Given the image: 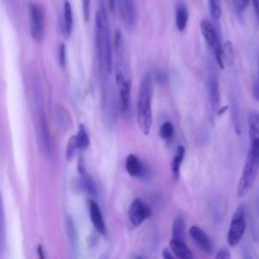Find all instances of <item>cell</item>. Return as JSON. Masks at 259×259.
Returning a JSON list of instances; mask_svg holds the SVG:
<instances>
[{
  "mask_svg": "<svg viewBox=\"0 0 259 259\" xmlns=\"http://www.w3.org/2000/svg\"><path fill=\"white\" fill-rule=\"evenodd\" d=\"M37 255H38V259H46V255H45V252H44V249H42V246L41 245H38L37 246Z\"/></svg>",
  "mask_w": 259,
  "mask_h": 259,
  "instance_id": "obj_35",
  "label": "cell"
},
{
  "mask_svg": "<svg viewBox=\"0 0 259 259\" xmlns=\"http://www.w3.org/2000/svg\"><path fill=\"white\" fill-rule=\"evenodd\" d=\"M152 99H153V77L147 73L140 84L138 104H137V121L140 130L144 135H149L152 123Z\"/></svg>",
  "mask_w": 259,
  "mask_h": 259,
  "instance_id": "obj_3",
  "label": "cell"
},
{
  "mask_svg": "<svg viewBox=\"0 0 259 259\" xmlns=\"http://www.w3.org/2000/svg\"><path fill=\"white\" fill-rule=\"evenodd\" d=\"M59 56H60V63L64 67L66 64V48L64 45H62L60 47V55Z\"/></svg>",
  "mask_w": 259,
  "mask_h": 259,
  "instance_id": "obj_32",
  "label": "cell"
},
{
  "mask_svg": "<svg viewBox=\"0 0 259 259\" xmlns=\"http://www.w3.org/2000/svg\"><path fill=\"white\" fill-rule=\"evenodd\" d=\"M125 170L133 177H142L145 173V167L138 156L130 154L125 159Z\"/></svg>",
  "mask_w": 259,
  "mask_h": 259,
  "instance_id": "obj_14",
  "label": "cell"
},
{
  "mask_svg": "<svg viewBox=\"0 0 259 259\" xmlns=\"http://www.w3.org/2000/svg\"><path fill=\"white\" fill-rule=\"evenodd\" d=\"M55 111H56V120L59 123V125L63 128H68L71 124V119L66 108L58 105L56 106Z\"/></svg>",
  "mask_w": 259,
  "mask_h": 259,
  "instance_id": "obj_24",
  "label": "cell"
},
{
  "mask_svg": "<svg viewBox=\"0 0 259 259\" xmlns=\"http://www.w3.org/2000/svg\"><path fill=\"white\" fill-rule=\"evenodd\" d=\"M232 115H233V124L235 132L237 135L241 134V121H240V113H239V104H238V99L235 97L232 98Z\"/></svg>",
  "mask_w": 259,
  "mask_h": 259,
  "instance_id": "obj_26",
  "label": "cell"
},
{
  "mask_svg": "<svg viewBox=\"0 0 259 259\" xmlns=\"http://www.w3.org/2000/svg\"><path fill=\"white\" fill-rule=\"evenodd\" d=\"M73 29V10L68 0L64 1L63 17H62V31L65 36H70Z\"/></svg>",
  "mask_w": 259,
  "mask_h": 259,
  "instance_id": "obj_16",
  "label": "cell"
},
{
  "mask_svg": "<svg viewBox=\"0 0 259 259\" xmlns=\"http://www.w3.org/2000/svg\"><path fill=\"white\" fill-rule=\"evenodd\" d=\"M149 217H151V209L140 198H136L128 209V219L133 227L137 228L142 225Z\"/></svg>",
  "mask_w": 259,
  "mask_h": 259,
  "instance_id": "obj_10",
  "label": "cell"
},
{
  "mask_svg": "<svg viewBox=\"0 0 259 259\" xmlns=\"http://www.w3.org/2000/svg\"><path fill=\"white\" fill-rule=\"evenodd\" d=\"M189 235L192 238V240L195 242V244L205 253H210L212 250V246L210 243V240L208 239L207 235L204 233V231L197 227V226H191L189 229Z\"/></svg>",
  "mask_w": 259,
  "mask_h": 259,
  "instance_id": "obj_12",
  "label": "cell"
},
{
  "mask_svg": "<svg viewBox=\"0 0 259 259\" xmlns=\"http://www.w3.org/2000/svg\"><path fill=\"white\" fill-rule=\"evenodd\" d=\"M114 2H115V0H108L109 8H110L111 11H114V10H115V9H114Z\"/></svg>",
  "mask_w": 259,
  "mask_h": 259,
  "instance_id": "obj_38",
  "label": "cell"
},
{
  "mask_svg": "<svg viewBox=\"0 0 259 259\" xmlns=\"http://www.w3.org/2000/svg\"><path fill=\"white\" fill-rule=\"evenodd\" d=\"M67 233H68V238L70 241L71 249L73 253H77V248H78V237H77V232L75 229L74 222L71 220V218L67 219Z\"/></svg>",
  "mask_w": 259,
  "mask_h": 259,
  "instance_id": "obj_22",
  "label": "cell"
},
{
  "mask_svg": "<svg viewBox=\"0 0 259 259\" xmlns=\"http://www.w3.org/2000/svg\"><path fill=\"white\" fill-rule=\"evenodd\" d=\"M207 90H208V98L210 103V108L212 112H217L220 108L221 104V94H220V83L218 72L214 68V65L211 61L208 62V69H207Z\"/></svg>",
  "mask_w": 259,
  "mask_h": 259,
  "instance_id": "obj_9",
  "label": "cell"
},
{
  "mask_svg": "<svg viewBox=\"0 0 259 259\" xmlns=\"http://www.w3.org/2000/svg\"><path fill=\"white\" fill-rule=\"evenodd\" d=\"M184 230L185 224L183 218L181 215L176 217L172 224V239L184 241Z\"/></svg>",
  "mask_w": 259,
  "mask_h": 259,
  "instance_id": "obj_20",
  "label": "cell"
},
{
  "mask_svg": "<svg viewBox=\"0 0 259 259\" xmlns=\"http://www.w3.org/2000/svg\"><path fill=\"white\" fill-rule=\"evenodd\" d=\"M215 259H231V254L227 249H221L217 253Z\"/></svg>",
  "mask_w": 259,
  "mask_h": 259,
  "instance_id": "obj_31",
  "label": "cell"
},
{
  "mask_svg": "<svg viewBox=\"0 0 259 259\" xmlns=\"http://www.w3.org/2000/svg\"><path fill=\"white\" fill-rule=\"evenodd\" d=\"M162 257L163 259H175L174 256L172 255V253L168 250V249H164L162 252Z\"/></svg>",
  "mask_w": 259,
  "mask_h": 259,
  "instance_id": "obj_34",
  "label": "cell"
},
{
  "mask_svg": "<svg viewBox=\"0 0 259 259\" xmlns=\"http://www.w3.org/2000/svg\"><path fill=\"white\" fill-rule=\"evenodd\" d=\"M249 1H250V0H239V6H240L241 11L248 5Z\"/></svg>",
  "mask_w": 259,
  "mask_h": 259,
  "instance_id": "obj_36",
  "label": "cell"
},
{
  "mask_svg": "<svg viewBox=\"0 0 259 259\" xmlns=\"http://www.w3.org/2000/svg\"><path fill=\"white\" fill-rule=\"evenodd\" d=\"M246 229V219H245V208L243 205H240L231 221L230 228L228 231L227 241L231 247L238 245L245 233Z\"/></svg>",
  "mask_w": 259,
  "mask_h": 259,
  "instance_id": "obj_7",
  "label": "cell"
},
{
  "mask_svg": "<svg viewBox=\"0 0 259 259\" xmlns=\"http://www.w3.org/2000/svg\"><path fill=\"white\" fill-rule=\"evenodd\" d=\"M89 215H90V220H91V223H92L94 229L100 235H105L106 227H105V223H104L100 207L93 200L89 201Z\"/></svg>",
  "mask_w": 259,
  "mask_h": 259,
  "instance_id": "obj_13",
  "label": "cell"
},
{
  "mask_svg": "<svg viewBox=\"0 0 259 259\" xmlns=\"http://www.w3.org/2000/svg\"><path fill=\"white\" fill-rule=\"evenodd\" d=\"M188 22V9L183 2H179L175 8V23L179 31H184Z\"/></svg>",
  "mask_w": 259,
  "mask_h": 259,
  "instance_id": "obj_18",
  "label": "cell"
},
{
  "mask_svg": "<svg viewBox=\"0 0 259 259\" xmlns=\"http://www.w3.org/2000/svg\"><path fill=\"white\" fill-rule=\"evenodd\" d=\"M170 249L178 259H196L184 241L172 239L170 241Z\"/></svg>",
  "mask_w": 259,
  "mask_h": 259,
  "instance_id": "obj_15",
  "label": "cell"
},
{
  "mask_svg": "<svg viewBox=\"0 0 259 259\" xmlns=\"http://www.w3.org/2000/svg\"><path fill=\"white\" fill-rule=\"evenodd\" d=\"M249 138L251 145L259 147V112L252 111L248 118Z\"/></svg>",
  "mask_w": 259,
  "mask_h": 259,
  "instance_id": "obj_17",
  "label": "cell"
},
{
  "mask_svg": "<svg viewBox=\"0 0 259 259\" xmlns=\"http://www.w3.org/2000/svg\"><path fill=\"white\" fill-rule=\"evenodd\" d=\"M114 67L115 81L118 88L119 108L120 112L126 116L130 112L131 105L132 78L123 37L119 30H116L114 35Z\"/></svg>",
  "mask_w": 259,
  "mask_h": 259,
  "instance_id": "obj_2",
  "label": "cell"
},
{
  "mask_svg": "<svg viewBox=\"0 0 259 259\" xmlns=\"http://www.w3.org/2000/svg\"><path fill=\"white\" fill-rule=\"evenodd\" d=\"M259 172V147L250 145L241 178L238 183L237 194L240 197L245 196L251 189Z\"/></svg>",
  "mask_w": 259,
  "mask_h": 259,
  "instance_id": "obj_4",
  "label": "cell"
},
{
  "mask_svg": "<svg viewBox=\"0 0 259 259\" xmlns=\"http://www.w3.org/2000/svg\"><path fill=\"white\" fill-rule=\"evenodd\" d=\"M252 93H253L254 98L259 101V77L256 80H254V82H253Z\"/></svg>",
  "mask_w": 259,
  "mask_h": 259,
  "instance_id": "obj_30",
  "label": "cell"
},
{
  "mask_svg": "<svg viewBox=\"0 0 259 259\" xmlns=\"http://www.w3.org/2000/svg\"><path fill=\"white\" fill-rule=\"evenodd\" d=\"M81 2H82L84 19L87 21L89 19V13H90V0H81Z\"/></svg>",
  "mask_w": 259,
  "mask_h": 259,
  "instance_id": "obj_29",
  "label": "cell"
},
{
  "mask_svg": "<svg viewBox=\"0 0 259 259\" xmlns=\"http://www.w3.org/2000/svg\"><path fill=\"white\" fill-rule=\"evenodd\" d=\"M184 156H185V148L183 146H178L171 163V173H172V178L174 180H177L180 176V167L184 159Z\"/></svg>",
  "mask_w": 259,
  "mask_h": 259,
  "instance_id": "obj_19",
  "label": "cell"
},
{
  "mask_svg": "<svg viewBox=\"0 0 259 259\" xmlns=\"http://www.w3.org/2000/svg\"><path fill=\"white\" fill-rule=\"evenodd\" d=\"M253 2V7H254V12L257 21L259 22V0H252Z\"/></svg>",
  "mask_w": 259,
  "mask_h": 259,
  "instance_id": "obj_33",
  "label": "cell"
},
{
  "mask_svg": "<svg viewBox=\"0 0 259 259\" xmlns=\"http://www.w3.org/2000/svg\"><path fill=\"white\" fill-rule=\"evenodd\" d=\"M200 30L207 47L213 54L218 66L224 69V49L213 24L207 19H202L200 22Z\"/></svg>",
  "mask_w": 259,
  "mask_h": 259,
  "instance_id": "obj_5",
  "label": "cell"
},
{
  "mask_svg": "<svg viewBox=\"0 0 259 259\" xmlns=\"http://www.w3.org/2000/svg\"><path fill=\"white\" fill-rule=\"evenodd\" d=\"M79 187H80V189H82L84 192H86L88 194H91V195H95L96 194L95 182H94V180L90 176L86 175V173L83 174L82 177L80 178V180H79Z\"/></svg>",
  "mask_w": 259,
  "mask_h": 259,
  "instance_id": "obj_23",
  "label": "cell"
},
{
  "mask_svg": "<svg viewBox=\"0 0 259 259\" xmlns=\"http://www.w3.org/2000/svg\"><path fill=\"white\" fill-rule=\"evenodd\" d=\"M115 8L124 27L128 30L134 29L137 23V7L135 0H115L114 9Z\"/></svg>",
  "mask_w": 259,
  "mask_h": 259,
  "instance_id": "obj_8",
  "label": "cell"
},
{
  "mask_svg": "<svg viewBox=\"0 0 259 259\" xmlns=\"http://www.w3.org/2000/svg\"><path fill=\"white\" fill-rule=\"evenodd\" d=\"M37 132H38V141H39V146H40L41 152L46 156H51L52 140H51V134H50L48 121H47V118L44 113H40L38 115Z\"/></svg>",
  "mask_w": 259,
  "mask_h": 259,
  "instance_id": "obj_11",
  "label": "cell"
},
{
  "mask_svg": "<svg viewBox=\"0 0 259 259\" xmlns=\"http://www.w3.org/2000/svg\"><path fill=\"white\" fill-rule=\"evenodd\" d=\"M28 19L31 37L36 42H40L45 35V11L41 5L30 2L28 5Z\"/></svg>",
  "mask_w": 259,
  "mask_h": 259,
  "instance_id": "obj_6",
  "label": "cell"
},
{
  "mask_svg": "<svg viewBox=\"0 0 259 259\" xmlns=\"http://www.w3.org/2000/svg\"><path fill=\"white\" fill-rule=\"evenodd\" d=\"M136 259H144V258H143V257H141V256H139V257H137Z\"/></svg>",
  "mask_w": 259,
  "mask_h": 259,
  "instance_id": "obj_39",
  "label": "cell"
},
{
  "mask_svg": "<svg viewBox=\"0 0 259 259\" xmlns=\"http://www.w3.org/2000/svg\"><path fill=\"white\" fill-rule=\"evenodd\" d=\"M243 259H253L251 254L247 251V250H244L243 251Z\"/></svg>",
  "mask_w": 259,
  "mask_h": 259,
  "instance_id": "obj_37",
  "label": "cell"
},
{
  "mask_svg": "<svg viewBox=\"0 0 259 259\" xmlns=\"http://www.w3.org/2000/svg\"><path fill=\"white\" fill-rule=\"evenodd\" d=\"M95 49L101 81H106L113 69V51L107 12L103 5L95 14Z\"/></svg>",
  "mask_w": 259,
  "mask_h": 259,
  "instance_id": "obj_1",
  "label": "cell"
},
{
  "mask_svg": "<svg viewBox=\"0 0 259 259\" xmlns=\"http://www.w3.org/2000/svg\"><path fill=\"white\" fill-rule=\"evenodd\" d=\"M174 135V127L173 124L170 121H165L162 123L161 127H160V136L163 140L168 141L170 139H172Z\"/></svg>",
  "mask_w": 259,
  "mask_h": 259,
  "instance_id": "obj_27",
  "label": "cell"
},
{
  "mask_svg": "<svg viewBox=\"0 0 259 259\" xmlns=\"http://www.w3.org/2000/svg\"><path fill=\"white\" fill-rule=\"evenodd\" d=\"M209 3V11L211 18L213 20H219L222 15V6L221 0H208Z\"/></svg>",
  "mask_w": 259,
  "mask_h": 259,
  "instance_id": "obj_28",
  "label": "cell"
},
{
  "mask_svg": "<svg viewBox=\"0 0 259 259\" xmlns=\"http://www.w3.org/2000/svg\"><path fill=\"white\" fill-rule=\"evenodd\" d=\"M258 74H259V63H258Z\"/></svg>",
  "mask_w": 259,
  "mask_h": 259,
  "instance_id": "obj_40",
  "label": "cell"
},
{
  "mask_svg": "<svg viewBox=\"0 0 259 259\" xmlns=\"http://www.w3.org/2000/svg\"><path fill=\"white\" fill-rule=\"evenodd\" d=\"M6 239V228H5V213H4V205L3 198L0 192V251L3 250L5 246Z\"/></svg>",
  "mask_w": 259,
  "mask_h": 259,
  "instance_id": "obj_25",
  "label": "cell"
},
{
  "mask_svg": "<svg viewBox=\"0 0 259 259\" xmlns=\"http://www.w3.org/2000/svg\"><path fill=\"white\" fill-rule=\"evenodd\" d=\"M73 137H74L75 142H76V144H77L78 150H85V149L89 146V143H90L89 136H88L87 131H86V128L84 127L83 124H80V125H79L77 134L74 135Z\"/></svg>",
  "mask_w": 259,
  "mask_h": 259,
  "instance_id": "obj_21",
  "label": "cell"
}]
</instances>
